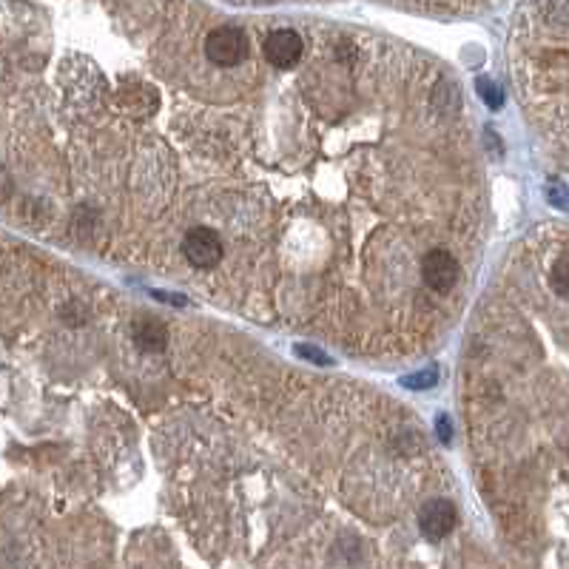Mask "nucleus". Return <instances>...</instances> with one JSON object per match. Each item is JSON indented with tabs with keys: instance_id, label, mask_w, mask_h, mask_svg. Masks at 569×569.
I'll list each match as a JSON object with an SVG mask.
<instances>
[{
	"instance_id": "nucleus-1",
	"label": "nucleus",
	"mask_w": 569,
	"mask_h": 569,
	"mask_svg": "<svg viewBox=\"0 0 569 569\" xmlns=\"http://www.w3.org/2000/svg\"><path fill=\"white\" fill-rule=\"evenodd\" d=\"M248 49H251V41L248 34L237 26H222L213 29L205 38V55L211 63H217L222 68L239 66L248 58Z\"/></svg>"
},
{
	"instance_id": "nucleus-2",
	"label": "nucleus",
	"mask_w": 569,
	"mask_h": 569,
	"mask_svg": "<svg viewBox=\"0 0 569 569\" xmlns=\"http://www.w3.org/2000/svg\"><path fill=\"white\" fill-rule=\"evenodd\" d=\"M183 254L194 268H213L222 259V239L211 228H191L183 239Z\"/></svg>"
},
{
	"instance_id": "nucleus-3",
	"label": "nucleus",
	"mask_w": 569,
	"mask_h": 569,
	"mask_svg": "<svg viewBox=\"0 0 569 569\" xmlns=\"http://www.w3.org/2000/svg\"><path fill=\"white\" fill-rule=\"evenodd\" d=\"M458 274H461V268H458L456 257L450 251H444V248H436V251H430L421 259V276L438 294H447L458 282Z\"/></svg>"
},
{
	"instance_id": "nucleus-4",
	"label": "nucleus",
	"mask_w": 569,
	"mask_h": 569,
	"mask_svg": "<svg viewBox=\"0 0 569 569\" xmlns=\"http://www.w3.org/2000/svg\"><path fill=\"white\" fill-rule=\"evenodd\" d=\"M456 521H458V512L447 498H433V501H427L419 510V527H421L424 536L433 538V541L447 538L456 527Z\"/></svg>"
},
{
	"instance_id": "nucleus-5",
	"label": "nucleus",
	"mask_w": 569,
	"mask_h": 569,
	"mask_svg": "<svg viewBox=\"0 0 569 569\" xmlns=\"http://www.w3.org/2000/svg\"><path fill=\"white\" fill-rule=\"evenodd\" d=\"M302 38L294 29H276L265 38V58L276 68H294L302 60Z\"/></svg>"
},
{
	"instance_id": "nucleus-6",
	"label": "nucleus",
	"mask_w": 569,
	"mask_h": 569,
	"mask_svg": "<svg viewBox=\"0 0 569 569\" xmlns=\"http://www.w3.org/2000/svg\"><path fill=\"white\" fill-rule=\"evenodd\" d=\"M131 336H134V342L140 350H146V353H159V350H166L168 345V328L163 319H157L151 313H142L134 319V325H131Z\"/></svg>"
},
{
	"instance_id": "nucleus-7",
	"label": "nucleus",
	"mask_w": 569,
	"mask_h": 569,
	"mask_svg": "<svg viewBox=\"0 0 569 569\" xmlns=\"http://www.w3.org/2000/svg\"><path fill=\"white\" fill-rule=\"evenodd\" d=\"M549 284L561 299H569V257H561L553 265V274H549Z\"/></svg>"
},
{
	"instance_id": "nucleus-8",
	"label": "nucleus",
	"mask_w": 569,
	"mask_h": 569,
	"mask_svg": "<svg viewBox=\"0 0 569 569\" xmlns=\"http://www.w3.org/2000/svg\"><path fill=\"white\" fill-rule=\"evenodd\" d=\"M475 88H478V92H482V100L490 105L492 112H495V109H501V105H504V95H501V88H498L492 80L478 77V80H475Z\"/></svg>"
},
{
	"instance_id": "nucleus-9",
	"label": "nucleus",
	"mask_w": 569,
	"mask_h": 569,
	"mask_svg": "<svg viewBox=\"0 0 569 569\" xmlns=\"http://www.w3.org/2000/svg\"><path fill=\"white\" fill-rule=\"evenodd\" d=\"M436 382H438V373L436 370H421V373H416V376L402 379L404 387H413V390H427V387H433Z\"/></svg>"
},
{
	"instance_id": "nucleus-10",
	"label": "nucleus",
	"mask_w": 569,
	"mask_h": 569,
	"mask_svg": "<svg viewBox=\"0 0 569 569\" xmlns=\"http://www.w3.org/2000/svg\"><path fill=\"white\" fill-rule=\"evenodd\" d=\"M549 203L558 205V208H566V205H569V194H566V188L558 185V183L549 185Z\"/></svg>"
},
{
	"instance_id": "nucleus-11",
	"label": "nucleus",
	"mask_w": 569,
	"mask_h": 569,
	"mask_svg": "<svg viewBox=\"0 0 569 569\" xmlns=\"http://www.w3.org/2000/svg\"><path fill=\"white\" fill-rule=\"evenodd\" d=\"M296 350H299V356H305V359H311V362H319V365H330V356H325L322 350H311L308 345H299Z\"/></svg>"
},
{
	"instance_id": "nucleus-12",
	"label": "nucleus",
	"mask_w": 569,
	"mask_h": 569,
	"mask_svg": "<svg viewBox=\"0 0 569 569\" xmlns=\"http://www.w3.org/2000/svg\"><path fill=\"white\" fill-rule=\"evenodd\" d=\"M438 436H441V441H444V444H450V436H453V430H450V421H447V416H438Z\"/></svg>"
}]
</instances>
